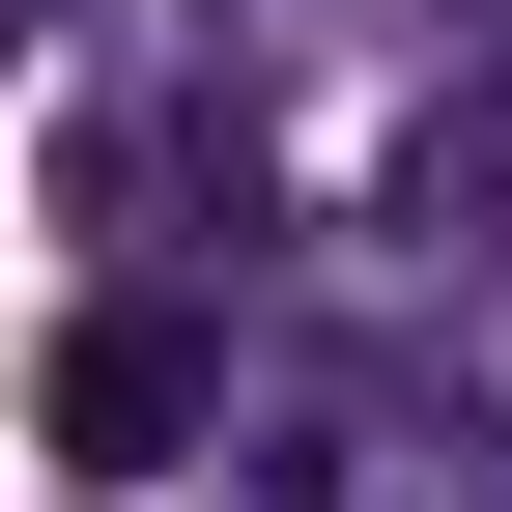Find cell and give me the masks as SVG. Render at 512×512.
Returning <instances> with one entry per match:
<instances>
[{
  "instance_id": "7a4b0ae2",
  "label": "cell",
  "mask_w": 512,
  "mask_h": 512,
  "mask_svg": "<svg viewBox=\"0 0 512 512\" xmlns=\"http://www.w3.org/2000/svg\"><path fill=\"white\" fill-rule=\"evenodd\" d=\"M200 427H228V313L200 285H86V313H57V456H86V484H171Z\"/></svg>"
},
{
  "instance_id": "277c9868",
  "label": "cell",
  "mask_w": 512,
  "mask_h": 512,
  "mask_svg": "<svg viewBox=\"0 0 512 512\" xmlns=\"http://www.w3.org/2000/svg\"><path fill=\"white\" fill-rule=\"evenodd\" d=\"M399 29H427V57H512V0H399Z\"/></svg>"
},
{
  "instance_id": "3957f363",
  "label": "cell",
  "mask_w": 512,
  "mask_h": 512,
  "mask_svg": "<svg viewBox=\"0 0 512 512\" xmlns=\"http://www.w3.org/2000/svg\"><path fill=\"white\" fill-rule=\"evenodd\" d=\"M399 228H427V256H512V86H484V114H427V171H399Z\"/></svg>"
},
{
  "instance_id": "6da1fadb",
  "label": "cell",
  "mask_w": 512,
  "mask_h": 512,
  "mask_svg": "<svg viewBox=\"0 0 512 512\" xmlns=\"http://www.w3.org/2000/svg\"><path fill=\"white\" fill-rule=\"evenodd\" d=\"M256 512H512V427L456 370H313L285 456H256Z\"/></svg>"
}]
</instances>
